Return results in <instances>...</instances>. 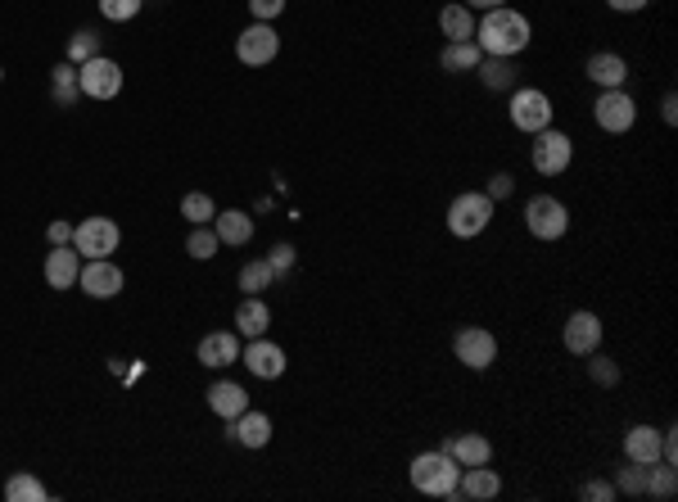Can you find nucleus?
Segmentation results:
<instances>
[{
	"mask_svg": "<svg viewBox=\"0 0 678 502\" xmlns=\"http://www.w3.org/2000/svg\"><path fill=\"white\" fill-rule=\"evenodd\" d=\"M439 28L448 41H475V10H466V5H443Z\"/></svg>",
	"mask_w": 678,
	"mask_h": 502,
	"instance_id": "26",
	"label": "nucleus"
},
{
	"mask_svg": "<svg viewBox=\"0 0 678 502\" xmlns=\"http://www.w3.org/2000/svg\"><path fill=\"white\" fill-rule=\"evenodd\" d=\"M272 281H276V272H272V263H267V258H254V263L240 267V290H245V294H263Z\"/></svg>",
	"mask_w": 678,
	"mask_h": 502,
	"instance_id": "30",
	"label": "nucleus"
},
{
	"mask_svg": "<svg viewBox=\"0 0 678 502\" xmlns=\"http://www.w3.org/2000/svg\"><path fill=\"white\" fill-rule=\"evenodd\" d=\"M475 73H480V82L489 86V91H511V86H516V77H520L516 64H511V59H502V55H484Z\"/></svg>",
	"mask_w": 678,
	"mask_h": 502,
	"instance_id": "27",
	"label": "nucleus"
},
{
	"mask_svg": "<svg viewBox=\"0 0 678 502\" xmlns=\"http://www.w3.org/2000/svg\"><path fill=\"white\" fill-rule=\"evenodd\" d=\"M217 240H222V245H249V240H254V218H249V213H240V209H226V213H217Z\"/></svg>",
	"mask_w": 678,
	"mask_h": 502,
	"instance_id": "24",
	"label": "nucleus"
},
{
	"mask_svg": "<svg viewBox=\"0 0 678 502\" xmlns=\"http://www.w3.org/2000/svg\"><path fill=\"white\" fill-rule=\"evenodd\" d=\"M199 362L213 371L231 367V362H240V335L236 331H213L199 340Z\"/></svg>",
	"mask_w": 678,
	"mask_h": 502,
	"instance_id": "16",
	"label": "nucleus"
},
{
	"mask_svg": "<svg viewBox=\"0 0 678 502\" xmlns=\"http://www.w3.org/2000/svg\"><path fill=\"white\" fill-rule=\"evenodd\" d=\"M77 272H82V254L73 245H55L46 254V285L50 290H73Z\"/></svg>",
	"mask_w": 678,
	"mask_h": 502,
	"instance_id": "15",
	"label": "nucleus"
},
{
	"mask_svg": "<svg viewBox=\"0 0 678 502\" xmlns=\"http://www.w3.org/2000/svg\"><path fill=\"white\" fill-rule=\"evenodd\" d=\"M493 222V199L484 190H462V195L448 204V231L457 240H475L484 236Z\"/></svg>",
	"mask_w": 678,
	"mask_h": 502,
	"instance_id": "3",
	"label": "nucleus"
},
{
	"mask_svg": "<svg viewBox=\"0 0 678 502\" xmlns=\"http://www.w3.org/2000/svg\"><path fill=\"white\" fill-rule=\"evenodd\" d=\"M511 190H516V177H511V172H498V177L489 181V190H484V195H489V199H511Z\"/></svg>",
	"mask_w": 678,
	"mask_h": 502,
	"instance_id": "39",
	"label": "nucleus"
},
{
	"mask_svg": "<svg viewBox=\"0 0 678 502\" xmlns=\"http://www.w3.org/2000/svg\"><path fill=\"white\" fill-rule=\"evenodd\" d=\"M588 77H593L602 91H615V86L629 82V64H624V55H615V50H602V55L588 59Z\"/></svg>",
	"mask_w": 678,
	"mask_h": 502,
	"instance_id": "20",
	"label": "nucleus"
},
{
	"mask_svg": "<svg viewBox=\"0 0 678 502\" xmlns=\"http://www.w3.org/2000/svg\"><path fill=\"white\" fill-rule=\"evenodd\" d=\"M77 91H82V86H77V64H59L55 68V105H73L77 100Z\"/></svg>",
	"mask_w": 678,
	"mask_h": 502,
	"instance_id": "33",
	"label": "nucleus"
},
{
	"mask_svg": "<svg viewBox=\"0 0 678 502\" xmlns=\"http://www.w3.org/2000/svg\"><path fill=\"white\" fill-rule=\"evenodd\" d=\"M452 353H457V362L471 371H484L498 362V335L484 331V326H462L457 331V340H452Z\"/></svg>",
	"mask_w": 678,
	"mask_h": 502,
	"instance_id": "10",
	"label": "nucleus"
},
{
	"mask_svg": "<svg viewBox=\"0 0 678 502\" xmlns=\"http://www.w3.org/2000/svg\"><path fill=\"white\" fill-rule=\"evenodd\" d=\"M77 290L91 294V299H118L123 294V267L113 258H86L82 272H77Z\"/></svg>",
	"mask_w": 678,
	"mask_h": 502,
	"instance_id": "11",
	"label": "nucleus"
},
{
	"mask_svg": "<svg viewBox=\"0 0 678 502\" xmlns=\"http://www.w3.org/2000/svg\"><path fill=\"white\" fill-rule=\"evenodd\" d=\"M660 118H665V123H669V127H674V123H678V95H674V91H669V95H665V100H660Z\"/></svg>",
	"mask_w": 678,
	"mask_h": 502,
	"instance_id": "44",
	"label": "nucleus"
},
{
	"mask_svg": "<svg viewBox=\"0 0 678 502\" xmlns=\"http://www.w3.org/2000/svg\"><path fill=\"white\" fill-rule=\"evenodd\" d=\"M267 263H272V272H276V276H281V272H290V267H294V245H276Z\"/></svg>",
	"mask_w": 678,
	"mask_h": 502,
	"instance_id": "40",
	"label": "nucleus"
},
{
	"mask_svg": "<svg viewBox=\"0 0 678 502\" xmlns=\"http://www.w3.org/2000/svg\"><path fill=\"white\" fill-rule=\"evenodd\" d=\"M529 19L511 5H498V10H484V19H475V46L484 55H502V59H516L520 50L529 46Z\"/></svg>",
	"mask_w": 678,
	"mask_h": 502,
	"instance_id": "1",
	"label": "nucleus"
},
{
	"mask_svg": "<svg viewBox=\"0 0 678 502\" xmlns=\"http://www.w3.org/2000/svg\"><path fill=\"white\" fill-rule=\"evenodd\" d=\"M181 218H186V222H195V227H204V222H213V218H217L213 199H208L204 190H190V195H181Z\"/></svg>",
	"mask_w": 678,
	"mask_h": 502,
	"instance_id": "31",
	"label": "nucleus"
},
{
	"mask_svg": "<svg viewBox=\"0 0 678 502\" xmlns=\"http://www.w3.org/2000/svg\"><path fill=\"white\" fill-rule=\"evenodd\" d=\"M593 118H597V127H602V132L624 136L633 123H638V105H633V95L624 91V86H615V91H602V95H597Z\"/></svg>",
	"mask_w": 678,
	"mask_h": 502,
	"instance_id": "9",
	"label": "nucleus"
},
{
	"mask_svg": "<svg viewBox=\"0 0 678 502\" xmlns=\"http://www.w3.org/2000/svg\"><path fill=\"white\" fill-rule=\"evenodd\" d=\"M412 489L425 493V498H452L457 493V480H462V466L452 462L448 448H430V453L412 457Z\"/></svg>",
	"mask_w": 678,
	"mask_h": 502,
	"instance_id": "2",
	"label": "nucleus"
},
{
	"mask_svg": "<svg viewBox=\"0 0 678 502\" xmlns=\"http://www.w3.org/2000/svg\"><path fill=\"white\" fill-rule=\"evenodd\" d=\"M231 439L245 448H267L272 444V417H263V412H240L236 421H231Z\"/></svg>",
	"mask_w": 678,
	"mask_h": 502,
	"instance_id": "19",
	"label": "nucleus"
},
{
	"mask_svg": "<svg viewBox=\"0 0 678 502\" xmlns=\"http://www.w3.org/2000/svg\"><path fill=\"white\" fill-rule=\"evenodd\" d=\"M208 408H213L222 421H236L240 412L249 408L245 385H236V380H217V385H208Z\"/></svg>",
	"mask_w": 678,
	"mask_h": 502,
	"instance_id": "17",
	"label": "nucleus"
},
{
	"mask_svg": "<svg viewBox=\"0 0 678 502\" xmlns=\"http://www.w3.org/2000/svg\"><path fill=\"white\" fill-rule=\"evenodd\" d=\"M267 326H272V308L258 294H245V304L236 308V331L254 340V335H267Z\"/></svg>",
	"mask_w": 678,
	"mask_h": 502,
	"instance_id": "23",
	"label": "nucleus"
},
{
	"mask_svg": "<svg viewBox=\"0 0 678 502\" xmlns=\"http://www.w3.org/2000/svg\"><path fill=\"white\" fill-rule=\"evenodd\" d=\"M77 86H82V95H91V100H113V95L123 91V68L113 64L109 55H95V59H86V64H77Z\"/></svg>",
	"mask_w": 678,
	"mask_h": 502,
	"instance_id": "7",
	"label": "nucleus"
},
{
	"mask_svg": "<svg viewBox=\"0 0 678 502\" xmlns=\"http://www.w3.org/2000/svg\"><path fill=\"white\" fill-rule=\"evenodd\" d=\"M498 5H507V0H466V10H498Z\"/></svg>",
	"mask_w": 678,
	"mask_h": 502,
	"instance_id": "45",
	"label": "nucleus"
},
{
	"mask_svg": "<svg viewBox=\"0 0 678 502\" xmlns=\"http://www.w3.org/2000/svg\"><path fill=\"white\" fill-rule=\"evenodd\" d=\"M0 77H5V68H0Z\"/></svg>",
	"mask_w": 678,
	"mask_h": 502,
	"instance_id": "46",
	"label": "nucleus"
},
{
	"mask_svg": "<svg viewBox=\"0 0 678 502\" xmlns=\"http://www.w3.org/2000/svg\"><path fill=\"white\" fill-rule=\"evenodd\" d=\"M588 358H593V353H588ZM588 376H593L597 385H606V389L620 385V367H615L611 358H593V362H588Z\"/></svg>",
	"mask_w": 678,
	"mask_h": 502,
	"instance_id": "37",
	"label": "nucleus"
},
{
	"mask_svg": "<svg viewBox=\"0 0 678 502\" xmlns=\"http://www.w3.org/2000/svg\"><path fill=\"white\" fill-rule=\"evenodd\" d=\"M561 340H565V349L575 353V358L597 353V344H602V317H597V313H570V317H565Z\"/></svg>",
	"mask_w": 678,
	"mask_h": 502,
	"instance_id": "14",
	"label": "nucleus"
},
{
	"mask_svg": "<svg viewBox=\"0 0 678 502\" xmlns=\"http://www.w3.org/2000/svg\"><path fill=\"white\" fill-rule=\"evenodd\" d=\"M100 55V41H95V32H77L73 41H68V64H86V59Z\"/></svg>",
	"mask_w": 678,
	"mask_h": 502,
	"instance_id": "36",
	"label": "nucleus"
},
{
	"mask_svg": "<svg viewBox=\"0 0 678 502\" xmlns=\"http://www.w3.org/2000/svg\"><path fill=\"white\" fill-rule=\"evenodd\" d=\"M448 453H452V462H457V466H489L493 444L471 430V435H452L448 439Z\"/></svg>",
	"mask_w": 678,
	"mask_h": 502,
	"instance_id": "21",
	"label": "nucleus"
},
{
	"mask_svg": "<svg viewBox=\"0 0 678 502\" xmlns=\"http://www.w3.org/2000/svg\"><path fill=\"white\" fill-rule=\"evenodd\" d=\"M240 362H245L249 371H254L258 380H281L285 376V349L281 344H272V340H263V335H254L249 340V349H240Z\"/></svg>",
	"mask_w": 678,
	"mask_h": 502,
	"instance_id": "13",
	"label": "nucleus"
},
{
	"mask_svg": "<svg viewBox=\"0 0 678 502\" xmlns=\"http://www.w3.org/2000/svg\"><path fill=\"white\" fill-rule=\"evenodd\" d=\"M624 457H629V462H642V466L660 462V430L656 426H633L629 435H624Z\"/></svg>",
	"mask_w": 678,
	"mask_h": 502,
	"instance_id": "22",
	"label": "nucleus"
},
{
	"mask_svg": "<svg viewBox=\"0 0 678 502\" xmlns=\"http://www.w3.org/2000/svg\"><path fill=\"white\" fill-rule=\"evenodd\" d=\"M651 466H656V462H651ZM651 466H642V462H629L620 475H615V489H620V493H629V498H647Z\"/></svg>",
	"mask_w": 678,
	"mask_h": 502,
	"instance_id": "28",
	"label": "nucleus"
},
{
	"mask_svg": "<svg viewBox=\"0 0 678 502\" xmlns=\"http://www.w3.org/2000/svg\"><path fill=\"white\" fill-rule=\"evenodd\" d=\"M145 0H100V14L109 23H132L136 14H141Z\"/></svg>",
	"mask_w": 678,
	"mask_h": 502,
	"instance_id": "35",
	"label": "nucleus"
},
{
	"mask_svg": "<svg viewBox=\"0 0 678 502\" xmlns=\"http://www.w3.org/2000/svg\"><path fill=\"white\" fill-rule=\"evenodd\" d=\"M507 114H511V127H516V132L538 136L543 127H552V100H547V91H538V86H516Z\"/></svg>",
	"mask_w": 678,
	"mask_h": 502,
	"instance_id": "4",
	"label": "nucleus"
},
{
	"mask_svg": "<svg viewBox=\"0 0 678 502\" xmlns=\"http://www.w3.org/2000/svg\"><path fill=\"white\" fill-rule=\"evenodd\" d=\"M5 498H10V502H41V498H46V484H41L37 475L19 471V475H10V480H5Z\"/></svg>",
	"mask_w": 678,
	"mask_h": 502,
	"instance_id": "29",
	"label": "nucleus"
},
{
	"mask_svg": "<svg viewBox=\"0 0 678 502\" xmlns=\"http://www.w3.org/2000/svg\"><path fill=\"white\" fill-rule=\"evenodd\" d=\"M276 50H281V37H276L272 23H249L236 37V55H240V64H249V68L272 64Z\"/></svg>",
	"mask_w": 678,
	"mask_h": 502,
	"instance_id": "12",
	"label": "nucleus"
},
{
	"mask_svg": "<svg viewBox=\"0 0 678 502\" xmlns=\"http://www.w3.org/2000/svg\"><path fill=\"white\" fill-rule=\"evenodd\" d=\"M217 245H222V240H217V231L195 227V231H190V240H186V254H190V258H199V263H208V258L217 254Z\"/></svg>",
	"mask_w": 678,
	"mask_h": 502,
	"instance_id": "34",
	"label": "nucleus"
},
{
	"mask_svg": "<svg viewBox=\"0 0 678 502\" xmlns=\"http://www.w3.org/2000/svg\"><path fill=\"white\" fill-rule=\"evenodd\" d=\"M606 5H611L615 14H638V10H647L651 0H606Z\"/></svg>",
	"mask_w": 678,
	"mask_h": 502,
	"instance_id": "43",
	"label": "nucleus"
},
{
	"mask_svg": "<svg viewBox=\"0 0 678 502\" xmlns=\"http://www.w3.org/2000/svg\"><path fill=\"white\" fill-rule=\"evenodd\" d=\"M584 498H588V502H611V498H615V484H602V480L584 484Z\"/></svg>",
	"mask_w": 678,
	"mask_h": 502,
	"instance_id": "41",
	"label": "nucleus"
},
{
	"mask_svg": "<svg viewBox=\"0 0 678 502\" xmlns=\"http://www.w3.org/2000/svg\"><path fill=\"white\" fill-rule=\"evenodd\" d=\"M480 59H484V50L475 46V41H448L443 55H439V64H443V73H475Z\"/></svg>",
	"mask_w": 678,
	"mask_h": 502,
	"instance_id": "25",
	"label": "nucleus"
},
{
	"mask_svg": "<svg viewBox=\"0 0 678 502\" xmlns=\"http://www.w3.org/2000/svg\"><path fill=\"white\" fill-rule=\"evenodd\" d=\"M502 493V475L489 466H462V480L452 498H498Z\"/></svg>",
	"mask_w": 678,
	"mask_h": 502,
	"instance_id": "18",
	"label": "nucleus"
},
{
	"mask_svg": "<svg viewBox=\"0 0 678 502\" xmlns=\"http://www.w3.org/2000/svg\"><path fill=\"white\" fill-rule=\"evenodd\" d=\"M249 14L254 23H272L276 14H285V0H249Z\"/></svg>",
	"mask_w": 678,
	"mask_h": 502,
	"instance_id": "38",
	"label": "nucleus"
},
{
	"mask_svg": "<svg viewBox=\"0 0 678 502\" xmlns=\"http://www.w3.org/2000/svg\"><path fill=\"white\" fill-rule=\"evenodd\" d=\"M570 159H575V141H570L565 132H556V127H543V132L534 136L529 163H534L538 177H561V172L570 168Z\"/></svg>",
	"mask_w": 678,
	"mask_h": 502,
	"instance_id": "5",
	"label": "nucleus"
},
{
	"mask_svg": "<svg viewBox=\"0 0 678 502\" xmlns=\"http://www.w3.org/2000/svg\"><path fill=\"white\" fill-rule=\"evenodd\" d=\"M674 489H678V475H674V466H669V462H656V466H651L647 498H656V502H669V498H674Z\"/></svg>",
	"mask_w": 678,
	"mask_h": 502,
	"instance_id": "32",
	"label": "nucleus"
},
{
	"mask_svg": "<svg viewBox=\"0 0 678 502\" xmlns=\"http://www.w3.org/2000/svg\"><path fill=\"white\" fill-rule=\"evenodd\" d=\"M525 227L534 240H561L570 231V213L556 195H534L525 204Z\"/></svg>",
	"mask_w": 678,
	"mask_h": 502,
	"instance_id": "6",
	"label": "nucleus"
},
{
	"mask_svg": "<svg viewBox=\"0 0 678 502\" xmlns=\"http://www.w3.org/2000/svg\"><path fill=\"white\" fill-rule=\"evenodd\" d=\"M50 245H68V240H73V222H50Z\"/></svg>",
	"mask_w": 678,
	"mask_h": 502,
	"instance_id": "42",
	"label": "nucleus"
},
{
	"mask_svg": "<svg viewBox=\"0 0 678 502\" xmlns=\"http://www.w3.org/2000/svg\"><path fill=\"white\" fill-rule=\"evenodd\" d=\"M118 240H123V231L113 218H86L73 227V249L82 258H109L118 249Z\"/></svg>",
	"mask_w": 678,
	"mask_h": 502,
	"instance_id": "8",
	"label": "nucleus"
}]
</instances>
